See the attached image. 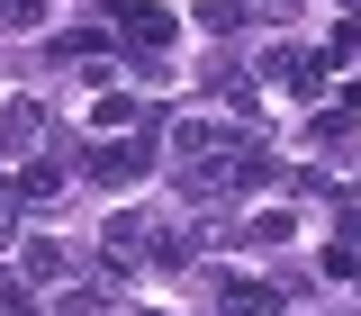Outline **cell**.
Wrapping results in <instances>:
<instances>
[{"label":"cell","mask_w":361,"mask_h":316,"mask_svg":"<svg viewBox=\"0 0 361 316\" xmlns=\"http://www.w3.org/2000/svg\"><path fill=\"white\" fill-rule=\"evenodd\" d=\"M253 181H271V163L253 154V135H235V145H217V154H190L180 190H190V199H226V190H253Z\"/></svg>","instance_id":"1"},{"label":"cell","mask_w":361,"mask_h":316,"mask_svg":"<svg viewBox=\"0 0 361 316\" xmlns=\"http://www.w3.org/2000/svg\"><path fill=\"white\" fill-rule=\"evenodd\" d=\"M109 28H127V45H145V54H154L163 37H180V18L154 9V0H109Z\"/></svg>","instance_id":"2"},{"label":"cell","mask_w":361,"mask_h":316,"mask_svg":"<svg viewBox=\"0 0 361 316\" xmlns=\"http://www.w3.org/2000/svg\"><path fill=\"white\" fill-rule=\"evenodd\" d=\"M90 172L109 181V190H127V181L145 172V145H118V154H109V145H99V163H90Z\"/></svg>","instance_id":"3"},{"label":"cell","mask_w":361,"mask_h":316,"mask_svg":"<svg viewBox=\"0 0 361 316\" xmlns=\"http://www.w3.org/2000/svg\"><path fill=\"white\" fill-rule=\"evenodd\" d=\"M90 127H99V135H127V127H145V109H135V99H118V90H109V99L90 109Z\"/></svg>","instance_id":"4"},{"label":"cell","mask_w":361,"mask_h":316,"mask_svg":"<svg viewBox=\"0 0 361 316\" xmlns=\"http://www.w3.org/2000/svg\"><path fill=\"white\" fill-rule=\"evenodd\" d=\"M280 298H271L262 280H226V316H271Z\"/></svg>","instance_id":"5"},{"label":"cell","mask_w":361,"mask_h":316,"mask_svg":"<svg viewBox=\"0 0 361 316\" xmlns=\"http://www.w3.org/2000/svg\"><path fill=\"white\" fill-rule=\"evenodd\" d=\"M54 190H63L54 163H27V172H18V199H54Z\"/></svg>","instance_id":"6"},{"label":"cell","mask_w":361,"mask_h":316,"mask_svg":"<svg viewBox=\"0 0 361 316\" xmlns=\"http://www.w3.org/2000/svg\"><path fill=\"white\" fill-rule=\"evenodd\" d=\"M199 28H244V0H199Z\"/></svg>","instance_id":"7"},{"label":"cell","mask_w":361,"mask_h":316,"mask_svg":"<svg viewBox=\"0 0 361 316\" xmlns=\"http://www.w3.org/2000/svg\"><path fill=\"white\" fill-rule=\"evenodd\" d=\"M18 262L37 271V280H54V271H63V244H27V253H18Z\"/></svg>","instance_id":"8"},{"label":"cell","mask_w":361,"mask_h":316,"mask_svg":"<svg viewBox=\"0 0 361 316\" xmlns=\"http://www.w3.org/2000/svg\"><path fill=\"white\" fill-rule=\"evenodd\" d=\"M353 9H361V0H353Z\"/></svg>","instance_id":"9"}]
</instances>
